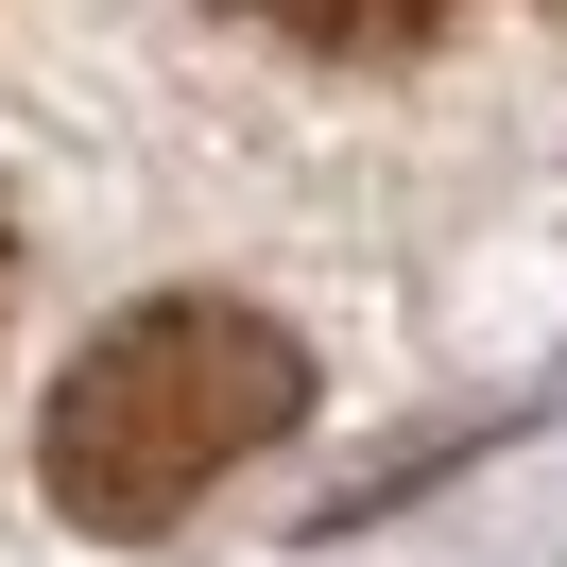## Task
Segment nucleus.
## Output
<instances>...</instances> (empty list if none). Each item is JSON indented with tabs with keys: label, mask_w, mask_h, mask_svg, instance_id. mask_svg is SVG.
I'll return each instance as SVG.
<instances>
[{
	"label": "nucleus",
	"mask_w": 567,
	"mask_h": 567,
	"mask_svg": "<svg viewBox=\"0 0 567 567\" xmlns=\"http://www.w3.org/2000/svg\"><path fill=\"white\" fill-rule=\"evenodd\" d=\"M310 413V344L276 310H224V292H155L104 344L52 379L35 413V482L70 533H173L224 464H258Z\"/></svg>",
	"instance_id": "1"
},
{
	"label": "nucleus",
	"mask_w": 567,
	"mask_h": 567,
	"mask_svg": "<svg viewBox=\"0 0 567 567\" xmlns=\"http://www.w3.org/2000/svg\"><path fill=\"white\" fill-rule=\"evenodd\" d=\"M258 35H292V52H344V70H379V52H413L447 0H241Z\"/></svg>",
	"instance_id": "2"
},
{
	"label": "nucleus",
	"mask_w": 567,
	"mask_h": 567,
	"mask_svg": "<svg viewBox=\"0 0 567 567\" xmlns=\"http://www.w3.org/2000/svg\"><path fill=\"white\" fill-rule=\"evenodd\" d=\"M0 310H18V241H0Z\"/></svg>",
	"instance_id": "3"
}]
</instances>
